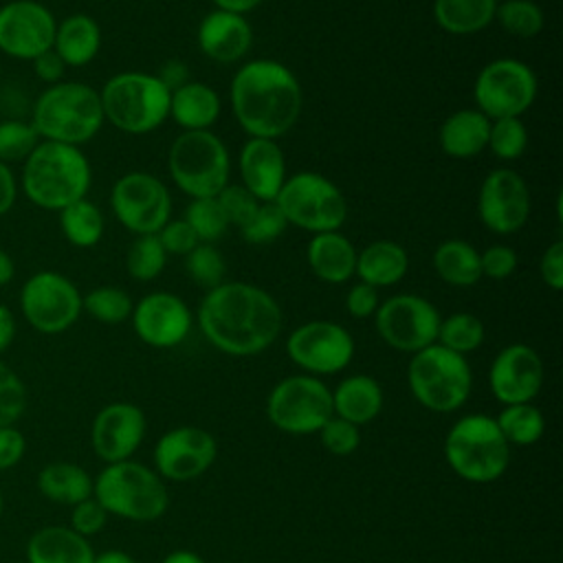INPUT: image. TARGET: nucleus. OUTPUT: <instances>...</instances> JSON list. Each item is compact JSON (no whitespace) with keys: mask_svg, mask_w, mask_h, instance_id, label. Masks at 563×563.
Instances as JSON below:
<instances>
[{"mask_svg":"<svg viewBox=\"0 0 563 563\" xmlns=\"http://www.w3.org/2000/svg\"><path fill=\"white\" fill-rule=\"evenodd\" d=\"M383 387L369 374H352L332 389L334 416L363 427L372 422L383 409Z\"/></svg>","mask_w":563,"mask_h":563,"instance_id":"cd10ccee","label":"nucleus"},{"mask_svg":"<svg viewBox=\"0 0 563 563\" xmlns=\"http://www.w3.org/2000/svg\"><path fill=\"white\" fill-rule=\"evenodd\" d=\"M440 319L438 308L429 299L411 292L385 299L374 312L378 336L389 347L407 354H416L435 343Z\"/></svg>","mask_w":563,"mask_h":563,"instance_id":"2eb2a0df","label":"nucleus"},{"mask_svg":"<svg viewBox=\"0 0 563 563\" xmlns=\"http://www.w3.org/2000/svg\"><path fill=\"white\" fill-rule=\"evenodd\" d=\"M92 563H136V561L123 550H106L101 554H95Z\"/></svg>","mask_w":563,"mask_h":563,"instance_id":"e2e57ef3","label":"nucleus"},{"mask_svg":"<svg viewBox=\"0 0 563 563\" xmlns=\"http://www.w3.org/2000/svg\"><path fill=\"white\" fill-rule=\"evenodd\" d=\"M92 497L108 515L128 521H154L169 506L165 479L136 460L106 464L95 477Z\"/></svg>","mask_w":563,"mask_h":563,"instance_id":"423d86ee","label":"nucleus"},{"mask_svg":"<svg viewBox=\"0 0 563 563\" xmlns=\"http://www.w3.org/2000/svg\"><path fill=\"white\" fill-rule=\"evenodd\" d=\"M13 277H15V264L11 255L4 249H0V286H7Z\"/></svg>","mask_w":563,"mask_h":563,"instance_id":"69168bd1","label":"nucleus"},{"mask_svg":"<svg viewBox=\"0 0 563 563\" xmlns=\"http://www.w3.org/2000/svg\"><path fill=\"white\" fill-rule=\"evenodd\" d=\"M222 112L220 95L202 84L187 81L169 95V117L185 130H211Z\"/></svg>","mask_w":563,"mask_h":563,"instance_id":"c756f323","label":"nucleus"},{"mask_svg":"<svg viewBox=\"0 0 563 563\" xmlns=\"http://www.w3.org/2000/svg\"><path fill=\"white\" fill-rule=\"evenodd\" d=\"M2 508H4V501H2V490H0V517H2Z\"/></svg>","mask_w":563,"mask_h":563,"instance_id":"338daca9","label":"nucleus"},{"mask_svg":"<svg viewBox=\"0 0 563 563\" xmlns=\"http://www.w3.org/2000/svg\"><path fill=\"white\" fill-rule=\"evenodd\" d=\"M92 169L86 154L66 143L40 141L22 167V191L40 209L62 211L86 198Z\"/></svg>","mask_w":563,"mask_h":563,"instance_id":"7ed1b4c3","label":"nucleus"},{"mask_svg":"<svg viewBox=\"0 0 563 563\" xmlns=\"http://www.w3.org/2000/svg\"><path fill=\"white\" fill-rule=\"evenodd\" d=\"M161 563H207V561L191 550H174Z\"/></svg>","mask_w":563,"mask_h":563,"instance_id":"0e129e2a","label":"nucleus"},{"mask_svg":"<svg viewBox=\"0 0 563 563\" xmlns=\"http://www.w3.org/2000/svg\"><path fill=\"white\" fill-rule=\"evenodd\" d=\"M490 119L477 108H462L449 114L438 132L440 147L451 158H473L488 145Z\"/></svg>","mask_w":563,"mask_h":563,"instance_id":"bb28decb","label":"nucleus"},{"mask_svg":"<svg viewBox=\"0 0 563 563\" xmlns=\"http://www.w3.org/2000/svg\"><path fill=\"white\" fill-rule=\"evenodd\" d=\"M356 246L341 231L314 233L306 246V260L314 277L325 284H343L356 271Z\"/></svg>","mask_w":563,"mask_h":563,"instance_id":"393cba45","label":"nucleus"},{"mask_svg":"<svg viewBox=\"0 0 563 563\" xmlns=\"http://www.w3.org/2000/svg\"><path fill=\"white\" fill-rule=\"evenodd\" d=\"M205 339L229 356H255L271 347L284 323L277 299L249 282H222L198 306Z\"/></svg>","mask_w":563,"mask_h":563,"instance_id":"f257e3e1","label":"nucleus"},{"mask_svg":"<svg viewBox=\"0 0 563 563\" xmlns=\"http://www.w3.org/2000/svg\"><path fill=\"white\" fill-rule=\"evenodd\" d=\"M130 319L136 336L158 350L180 345L194 325L189 306L178 295L165 290L141 297L134 303Z\"/></svg>","mask_w":563,"mask_h":563,"instance_id":"aec40b11","label":"nucleus"},{"mask_svg":"<svg viewBox=\"0 0 563 563\" xmlns=\"http://www.w3.org/2000/svg\"><path fill=\"white\" fill-rule=\"evenodd\" d=\"M231 110L249 136L279 139L299 121L303 95L295 73L277 59H253L238 68L229 88Z\"/></svg>","mask_w":563,"mask_h":563,"instance_id":"f03ea898","label":"nucleus"},{"mask_svg":"<svg viewBox=\"0 0 563 563\" xmlns=\"http://www.w3.org/2000/svg\"><path fill=\"white\" fill-rule=\"evenodd\" d=\"M499 161H515L528 147V128L521 117H504L490 121L488 145Z\"/></svg>","mask_w":563,"mask_h":563,"instance_id":"79ce46f5","label":"nucleus"},{"mask_svg":"<svg viewBox=\"0 0 563 563\" xmlns=\"http://www.w3.org/2000/svg\"><path fill=\"white\" fill-rule=\"evenodd\" d=\"M317 433H319L323 449L336 457L352 455L361 444L358 427L339 416H332Z\"/></svg>","mask_w":563,"mask_h":563,"instance_id":"de8ad7c7","label":"nucleus"},{"mask_svg":"<svg viewBox=\"0 0 563 563\" xmlns=\"http://www.w3.org/2000/svg\"><path fill=\"white\" fill-rule=\"evenodd\" d=\"M18 198V180L7 163L0 161V216L11 211Z\"/></svg>","mask_w":563,"mask_h":563,"instance_id":"bf43d9fd","label":"nucleus"},{"mask_svg":"<svg viewBox=\"0 0 563 563\" xmlns=\"http://www.w3.org/2000/svg\"><path fill=\"white\" fill-rule=\"evenodd\" d=\"M185 271H187L189 279H194L198 286L211 290L224 282L227 262L213 244L200 242L196 249H191L185 255Z\"/></svg>","mask_w":563,"mask_h":563,"instance_id":"c03bdc74","label":"nucleus"},{"mask_svg":"<svg viewBox=\"0 0 563 563\" xmlns=\"http://www.w3.org/2000/svg\"><path fill=\"white\" fill-rule=\"evenodd\" d=\"M482 277L501 282L508 279L517 268V253L508 244H493L479 253Z\"/></svg>","mask_w":563,"mask_h":563,"instance_id":"3c124183","label":"nucleus"},{"mask_svg":"<svg viewBox=\"0 0 563 563\" xmlns=\"http://www.w3.org/2000/svg\"><path fill=\"white\" fill-rule=\"evenodd\" d=\"M477 216L497 235H510L523 229L530 218V189L523 176L508 167L488 172L479 185Z\"/></svg>","mask_w":563,"mask_h":563,"instance_id":"f3484780","label":"nucleus"},{"mask_svg":"<svg viewBox=\"0 0 563 563\" xmlns=\"http://www.w3.org/2000/svg\"><path fill=\"white\" fill-rule=\"evenodd\" d=\"M40 134L31 121L4 119L0 121V161L2 163H24L26 156L37 147Z\"/></svg>","mask_w":563,"mask_h":563,"instance_id":"37998d69","label":"nucleus"},{"mask_svg":"<svg viewBox=\"0 0 563 563\" xmlns=\"http://www.w3.org/2000/svg\"><path fill=\"white\" fill-rule=\"evenodd\" d=\"M497 11V0H433L435 24L451 35L484 31Z\"/></svg>","mask_w":563,"mask_h":563,"instance_id":"72a5a7b5","label":"nucleus"},{"mask_svg":"<svg viewBox=\"0 0 563 563\" xmlns=\"http://www.w3.org/2000/svg\"><path fill=\"white\" fill-rule=\"evenodd\" d=\"M218 9L222 11H231V13H240V15H246L249 11L257 9L264 0H211Z\"/></svg>","mask_w":563,"mask_h":563,"instance_id":"680f3d73","label":"nucleus"},{"mask_svg":"<svg viewBox=\"0 0 563 563\" xmlns=\"http://www.w3.org/2000/svg\"><path fill=\"white\" fill-rule=\"evenodd\" d=\"M545 369L539 352L526 343L501 347L488 369L490 394L501 405L532 402L543 387Z\"/></svg>","mask_w":563,"mask_h":563,"instance_id":"412c9836","label":"nucleus"},{"mask_svg":"<svg viewBox=\"0 0 563 563\" xmlns=\"http://www.w3.org/2000/svg\"><path fill=\"white\" fill-rule=\"evenodd\" d=\"M15 339V317L9 306L0 303V354L13 343Z\"/></svg>","mask_w":563,"mask_h":563,"instance_id":"052dcab7","label":"nucleus"},{"mask_svg":"<svg viewBox=\"0 0 563 563\" xmlns=\"http://www.w3.org/2000/svg\"><path fill=\"white\" fill-rule=\"evenodd\" d=\"M156 77H158V81H161L169 92H174L176 88H180V86H185L187 81H191V77H189V66H187L183 59H167V62L158 68Z\"/></svg>","mask_w":563,"mask_h":563,"instance_id":"13d9d810","label":"nucleus"},{"mask_svg":"<svg viewBox=\"0 0 563 563\" xmlns=\"http://www.w3.org/2000/svg\"><path fill=\"white\" fill-rule=\"evenodd\" d=\"M271 424L290 435L317 433L332 416V389L310 374L282 378L266 398Z\"/></svg>","mask_w":563,"mask_h":563,"instance_id":"9b49d317","label":"nucleus"},{"mask_svg":"<svg viewBox=\"0 0 563 563\" xmlns=\"http://www.w3.org/2000/svg\"><path fill=\"white\" fill-rule=\"evenodd\" d=\"M31 123L42 141L79 147L95 139L106 123L99 90L64 79L46 86L33 103Z\"/></svg>","mask_w":563,"mask_h":563,"instance_id":"20e7f679","label":"nucleus"},{"mask_svg":"<svg viewBox=\"0 0 563 563\" xmlns=\"http://www.w3.org/2000/svg\"><path fill=\"white\" fill-rule=\"evenodd\" d=\"M167 262V253L156 233L136 235L125 255V268L132 279L136 282H152L156 279Z\"/></svg>","mask_w":563,"mask_h":563,"instance_id":"58836bf2","label":"nucleus"},{"mask_svg":"<svg viewBox=\"0 0 563 563\" xmlns=\"http://www.w3.org/2000/svg\"><path fill=\"white\" fill-rule=\"evenodd\" d=\"M114 218L134 235L158 233L172 218L167 185L147 172H128L114 180L110 191Z\"/></svg>","mask_w":563,"mask_h":563,"instance_id":"4468645a","label":"nucleus"},{"mask_svg":"<svg viewBox=\"0 0 563 563\" xmlns=\"http://www.w3.org/2000/svg\"><path fill=\"white\" fill-rule=\"evenodd\" d=\"M196 40L209 59L218 64H233L249 53L253 44V29L244 15L213 9L200 20Z\"/></svg>","mask_w":563,"mask_h":563,"instance_id":"b1692460","label":"nucleus"},{"mask_svg":"<svg viewBox=\"0 0 563 563\" xmlns=\"http://www.w3.org/2000/svg\"><path fill=\"white\" fill-rule=\"evenodd\" d=\"M145 413L132 402L101 407L90 427V444L106 464L130 460L145 438Z\"/></svg>","mask_w":563,"mask_h":563,"instance_id":"4be33fe9","label":"nucleus"},{"mask_svg":"<svg viewBox=\"0 0 563 563\" xmlns=\"http://www.w3.org/2000/svg\"><path fill=\"white\" fill-rule=\"evenodd\" d=\"M108 517L110 515L95 497H88V499L70 506V528L86 539L101 532L106 528Z\"/></svg>","mask_w":563,"mask_h":563,"instance_id":"8fccbe9b","label":"nucleus"},{"mask_svg":"<svg viewBox=\"0 0 563 563\" xmlns=\"http://www.w3.org/2000/svg\"><path fill=\"white\" fill-rule=\"evenodd\" d=\"M288 358L310 376H330L345 369L354 356V339L341 323L306 321L286 339Z\"/></svg>","mask_w":563,"mask_h":563,"instance_id":"dca6fc26","label":"nucleus"},{"mask_svg":"<svg viewBox=\"0 0 563 563\" xmlns=\"http://www.w3.org/2000/svg\"><path fill=\"white\" fill-rule=\"evenodd\" d=\"M409 271V255L394 240H374L356 253V271L361 282L378 288L398 284Z\"/></svg>","mask_w":563,"mask_h":563,"instance_id":"c85d7f7f","label":"nucleus"},{"mask_svg":"<svg viewBox=\"0 0 563 563\" xmlns=\"http://www.w3.org/2000/svg\"><path fill=\"white\" fill-rule=\"evenodd\" d=\"M167 169L189 198H211L229 185L231 158L222 139L211 130H185L169 147Z\"/></svg>","mask_w":563,"mask_h":563,"instance_id":"1a4fd4ad","label":"nucleus"},{"mask_svg":"<svg viewBox=\"0 0 563 563\" xmlns=\"http://www.w3.org/2000/svg\"><path fill=\"white\" fill-rule=\"evenodd\" d=\"M242 185L260 200L273 202L286 180V156L275 139L249 136L240 150Z\"/></svg>","mask_w":563,"mask_h":563,"instance_id":"5701e85b","label":"nucleus"},{"mask_svg":"<svg viewBox=\"0 0 563 563\" xmlns=\"http://www.w3.org/2000/svg\"><path fill=\"white\" fill-rule=\"evenodd\" d=\"M473 95L477 110L490 121L521 117L537 99V75L515 57H499L479 70Z\"/></svg>","mask_w":563,"mask_h":563,"instance_id":"ddd939ff","label":"nucleus"},{"mask_svg":"<svg viewBox=\"0 0 563 563\" xmlns=\"http://www.w3.org/2000/svg\"><path fill=\"white\" fill-rule=\"evenodd\" d=\"M407 385L418 405L435 413L457 411L471 396L473 372L466 356L431 343L411 354Z\"/></svg>","mask_w":563,"mask_h":563,"instance_id":"0eeeda50","label":"nucleus"},{"mask_svg":"<svg viewBox=\"0 0 563 563\" xmlns=\"http://www.w3.org/2000/svg\"><path fill=\"white\" fill-rule=\"evenodd\" d=\"M57 213H59V229L73 246L90 249L99 244V240L103 238V229H106L103 213L88 198H81Z\"/></svg>","mask_w":563,"mask_h":563,"instance_id":"f704fd0d","label":"nucleus"},{"mask_svg":"<svg viewBox=\"0 0 563 563\" xmlns=\"http://www.w3.org/2000/svg\"><path fill=\"white\" fill-rule=\"evenodd\" d=\"M380 299H378V290L365 282L354 284L347 295H345V308L354 319H367L374 317L376 308H378Z\"/></svg>","mask_w":563,"mask_h":563,"instance_id":"864d4df0","label":"nucleus"},{"mask_svg":"<svg viewBox=\"0 0 563 563\" xmlns=\"http://www.w3.org/2000/svg\"><path fill=\"white\" fill-rule=\"evenodd\" d=\"M495 422L510 446H530L539 442L545 431V418L532 402L504 405Z\"/></svg>","mask_w":563,"mask_h":563,"instance_id":"c9c22d12","label":"nucleus"},{"mask_svg":"<svg viewBox=\"0 0 563 563\" xmlns=\"http://www.w3.org/2000/svg\"><path fill=\"white\" fill-rule=\"evenodd\" d=\"M185 222L194 229L198 242H205V244H213L229 229V220L216 196L191 198V202L185 209Z\"/></svg>","mask_w":563,"mask_h":563,"instance_id":"ea45409f","label":"nucleus"},{"mask_svg":"<svg viewBox=\"0 0 563 563\" xmlns=\"http://www.w3.org/2000/svg\"><path fill=\"white\" fill-rule=\"evenodd\" d=\"M31 64H33L35 77H37L40 81L48 84V86L62 81V79H64V73H66V68H68V66L62 62V57H59L53 48L40 53L35 59H31Z\"/></svg>","mask_w":563,"mask_h":563,"instance_id":"4d7b16f0","label":"nucleus"},{"mask_svg":"<svg viewBox=\"0 0 563 563\" xmlns=\"http://www.w3.org/2000/svg\"><path fill=\"white\" fill-rule=\"evenodd\" d=\"M57 20L37 0H11L0 7V51L13 59H35L53 48Z\"/></svg>","mask_w":563,"mask_h":563,"instance_id":"6ab92c4d","label":"nucleus"},{"mask_svg":"<svg viewBox=\"0 0 563 563\" xmlns=\"http://www.w3.org/2000/svg\"><path fill=\"white\" fill-rule=\"evenodd\" d=\"M101 48V29L95 18L86 13H73L57 22L53 51L70 68L90 64Z\"/></svg>","mask_w":563,"mask_h":563,"instance_id":"7c9ffc66","label":"nucleus"},{"mask_svg":"<svg viewBox=\"0 0 563 563\" xmlns=\"http://www.w3.org/2000/svg\"><path fill=\"white\" fill-rule=\"evenodd\" d=\"M431 262H433L435 275L449 286L466 288L482 279L479 251L466 240L451 238L440 242L433 251Z\"/></svg>","mask_w":563,"mask_h":563,"instance_id":"473e14b6","label":"nucleus"},{"mask_svg":"<svg viewBox=\"0 0 563 563\" xmlns=\"http://www.w3.org/2000/svg\"><path fill=\"white\" fill-rule=\"evenodd\" d=\"M26 409V385L0 361V427L15 424Z\"/></svg>","mask_w":563,"mask_h":563,"instance_id":"49530a36","label":"nucleus"},{"mask_svg":"<svg viewBox=\"0 0 563 563\" xmlns=\"http://www.w3.org/2000/svg\"><path fill=\"white\" fill-rule=\"evenodd\" d=\"M156 235H158L167 255H183L185 257L191 249H196L200 244L194 229L185 222V218H180V220L169 218Z\"/></svg>","mask_w":563,"mask_h":563,"instance_id":"603ef678","label":"nucleus"},{"mask_svg":"<svg viewBox=\"0 0 563 563\" xmlns=\"http://www.w3.org/2000/svg\"><path fill=\"white\" fill-rule=\"evenodd\" d=\"M444 457L460 479L490 484L508 471L510 444L493 416L466 413L449 427L444 435Z\"/></svg>","mask_w":563,"mask_h":563,"instance_id":"39448f33","label":"nucleus"},{"mask_svg":"<svg viewBox=\"0 0 563 563\" xmlns=\"http://www.w3.org/2000/svg\"><path fill=\"white\" fill-rule=\"evenodd\" d=\"M218 202L229 220V227H238L242 229L257 211L260 200L244 187V185H227L218 196Z\"/></svg>","mask_w":563,"mask_h":563,"instance_id":"09e8293b","label":"nucleus"},{"mask_svg":"<svg viewBox=\"0 0 563 563\" xmlns=\"http://www.w3.org/2000/svg\"><path fill=\"white\" fill-rule=\"evenodd\" d=\"M495 20L515 37H534L545 24L541 7L532 0H506L497 4Z\"/></svg>","mask_w":563,"mask_h":563,"instance_id":"a19ab883","label":"nucleus"},{"mask_svg":"<svg viewBox=\"0 0 563 563\" xmlns=\"http://www.w3.org/2000/svg\"><path fill=\"white\" fill-rule=\"evenodd\" d=\"M24 453H26L24 433L15 424L0 427V471L13 468L15 464H20Z\"/></svg>","mask_w":563,"mask_h":563,"instance_id":"5fc2aeb1","label":"nucleus"},{"mask_svg":"<svg viewBox=\"0 0 563 563\" xmlns=\"http://www.w3.org/2000/svg\"><path fill=\"white\" fill-rule=\"evenodd\" d=\"M484 336L486 330L479 317H475L473 312H453L440 319L435 343L466 356L484 343Z\"/></svg>","mask_w":563,"mask_h":563,"instance_id":"e433bc0d","label":"nucleus"},{"mask_svg":"<svg viewBox=\"0 0 563 563\" xmlns=\"http://www.w3.org/2000/svg\"><path fill=\"white\" fill-rule=\"evenodd\" d=\"M90 541L70 526H44L26 541V563H92Z\"/></svg>","mask_w":563,"mask_h":563,"instance_id":"a878e982","label":"nucleus"},{"mask_svg":"<svg viewBox=\"0 0 563 563\" xmlns=\"http://www.w3.org/2000/svg\"><path fill=\"white\" fill-rule=\"evenodd\" d=\"M169 90L152 73L112 75L99 90L103 119L128 134H147L169 117Z\"/></svg>","mask_w":563,"mask_h":563,"instance_id":"6e6552de","label":"nucleus"},{"mask_svg":"<svg viewBox=\"0 0 563 563\" xmlns=\"http://www.w3.org/2000/svg\"><path fill=\"white\" fill-rule=\"evenodd\" d=\"M26 323L42 334H62L75 325L81 310L79 288L57 271L33 273L20 290Z\"/></svg>","mask_w":563,"mask_h":563,"instance_id":"f8f14e48","label":"nucleus"},{"mask_svg":"<svg viewBox=\"0 0 563 563\" xmlns=\"http://www.w3.org/2000/svg\"><path fill=\"white\" fill-rule=\"evenodd\" d=\"M218 455L216 438L194 424L165 431L154 446V471L169 482H191L205 475Z\"/></svg>","mask_w":563,"mask_h":563,"instance_id":"a211bd4d","label":"nucleus"},{"mask_svg":"<svg viewBox=\"0 0 563 563\" xmlns=\"http://www.w3.org/2000/svg\"><path fill=\"white\" fill-rule=\"evenodd\" d=\"M288 222L275 202H260L255 216L240 229L242 238L249 244H271L284 231Z\"/></svg>","mask_w":563,"mask_h":563,"instance_id":"a18cd8bd","label":"nucleus"},{"mask_svg":"<svg viewBox=\"0 0 563 563\" xmlns=\"http://www.w3.org/2000/svg\"><path fill=\"white\" fill-rule=\"evenodd\" d=\"M539 273L548 288H563V240H554L539 260Z\"/></svg>","mask_w":563,"mask_h":563,"instance_id":"6e6d98bb","label":"nucleus"},{"mask_svg":"<svg viewBox=\"0 0 563 563\" xmlns=\"http://www.w3.org/2000/svg\"><path fill=\"white\" fill-rule=\"evenodd\" d=\"M95 479L90 473L75 462H51L37 473V490L64 506H75L92 497Z\"/></svg>","mask_w":563,"mask_h":563,"instance_id":"2f4dec72","label":"nucleus"},{"mask_svg":"<svg viewBox=\"0 0 563 563\" xmlns=\"http://www.w3.org/2000/svg\"><path fill=\"white\" fill-rule=\"evenodd\" d=\"M132 299L119 286H97L88 295H81V310H86L95 321L117 325L130 319Z\"/></svg>","mask_w":563,"mask_h":563,"instance_id":"4c0bfd02","label":"nucleus"},{"mask_svg":"<svg viewBox=\"0 0 563 563\" xmlns=\"http://www.w3.org/2000/svg\"><path fill=\"white\" fill-rule=\"evenodd\" d=\"M286 222L308 233L339 231L347 218V200L343 191L317 172H299L284 180L273 200Z\"/></svg>","mask_w":563,"mask_h":563,"instance_id":"9d476101","label":"nucleus"}]
</instances>
